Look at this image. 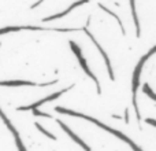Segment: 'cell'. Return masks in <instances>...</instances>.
<instances>
[{"label":"cell","mask_w":156,"mask_h":151,"mask_svg":"<svg viewBox=\"0 0 156 151\" xmlns=\"http://www.w3.org/2000/svg\"><path fill=\"white\" fill-rule=\"evenodd\" d=\"M86 2H88V0H78V2L73 3V4H71L69 8H66L65 11H62V13L56 14V15H51V17H48V18H45L44 21H45V22H49V21H54V19H59V18H62V17H66L69 13H71V11H73L76 7H78V6H81V4H85Z\"/></svg>","instance_id":"obj_9"},{"label":"cell","mask_w":156,"mask_h":151,"mask_svg":"<svg viewBox=\"0 0 156 151\" xmlns=\"http://www.w3.org/2000/svg\"><path fill=\"white\" fill-rule=\"evenodd\" d=\"M143 91H144V94H145L147 96H149V98H151L152 100H156V94H155L154 91H152V89H151V87H149L148 84H145V85L143 87Z\"/></svg>","instance_id":"obj_14"},{"label":"cell","mask_w":156,"mask_h":151,"mask_svg":"<svg viewBox=\"0 0 156 151\" xmlns=\"http://www.w3.org/2000/svg\"><path fill=\"white\" fill-rule=\"evenodd\" d=\"M33 114H34L36 117H47V118H52L49 114H47V113H43V111H40L38 109H33Z\"/></svg>","instance_id":"obj_15"},{"label":"cell","mask_w":156,"mask_h":151,"mask_svg":"<svg viewBox=\"0 0 156 151\" xmlns=\"http://www.w3.org/2000/svg\"><path fill=\"white\" fill-rule=\"evenodd\" d=\"M82 30L86 33V35H88V37L90 39V40H92V43H93L94 46H96V48L99 50V52H100V54H101V57L104 58V62H105V65H107V72H108V76H110V78L114 81V80H115V76H114V70H112V66H111V62H110V58H108V55L105 54V51H104V50H103V47L99 44V41H97L96 39H94V36L92 35V33L88 30V28H82Z\"/></svg>","instance_id":"obj_5"},{"label":"cell","mask_w":156,"mask_h":151,"mask_svg":"<svg viewBox=\"0 0 156 151\" xmlns=\"http://www.w3.org/2000/svg\"><path fill=\"white\" fill-rule=\"evenodd\" d=\"M145 122H147V124H149V125H152V127H155V128H156V120H154V118H147V120H145Z\"/></svg>","instance_id":"obj_17"},{"label":"cell","mask_w":156,"mask_h":151,"mask_svg":"<svg viewBox=\"0 0 156 151\" xmlns=\"http://www.w3.org/2000/svg\"><path fill=\"white\" fill-rule=\"evenodd\" d=\"M19 30H45V28H41V26H5V28H3V29H0V35L19 32Z\"/></svg>","instance_id":"obj_10"},{"label":"cell","mask_w":156,"mask_h":151,"mask_svg":"<svg viewBox=\"0 0 156 151\" xmlns=\"http://www.w3.org/2000/svg\"><path fill=\"white\" fill-rule=\"evenodd\" d=\"M43 2H44V0H38V2H37V3H34V4H33V6H32V7H30V8H36V7H38V6H40L41 3H43Z\"/></svg>","instance_id":"obj_18"},{"label":"cell","mask_w":156,"mask_h":151,"mask_svg":"<svg viewBox=\"0 0 156 151\" xmlns=\"http://www.w3.org/2000/svg\"><path fill=\"white\" fill-rule=\"evenodd\" d=\"M125 121H126V122H129V111H125Z\"/></svg>","instance_id":"obj_19"},{"label":"cell","mask_w":156,"mask_h":151,"mask_svg":"<svg viewBox=\"0 0 156 151\" xmlns=\"http://www.w3.org/2000/svg\"><path fill=\"white\" fill-rule=\"evenodd\" d=\"M34 125H36V128H37V129H38V131H40V132H41V133H44V135H45V136H47V138L52 139V140H56V138H55V136H54V135H52V133H51V132H48V131H47V129H45V128H43V127H41V125H40V124H38V122H36V124H34Z\"/></svg>","instance_id":"obj_13"},{"label":"cell","mask_w":156,"mask_h":151,"mask_svg":"<svg viewBox=\"0 0 156 151\" xmlns=\"http://www.w3.org/2000/svg\"><path fill=\"white\" fill-rule=\"evenodd\" d=\"M69 44H70V47H71V51H73V52H74V55L77 57L78 63H80V66L82 68V70L85 72V73L88 74L89 77H90L92 80L94 81V84H96V88H97V94L100 95V94H101V88H100V84H99V81H97V77H96V76H94L93 73H92V70L89 69V66H88V63H86L85 58L82 57V51H81V48L78 47V44H77V43H74L73 40H71Z\"/></svg>","instance_id":"obj_3"},{"label":"cell","mask_w":156,"mask_h":151,"mask_svg":"<svg viewBox=\"0 0 156 151\" xmlns=\"http://www.w3.org/2000/svg\"><path fill=\"white\" fill-rule=\"evenodd\" d=\"M56 81H51L48 84H37L33 81H23V80H11V81H0V87H47V85H52Z\"/></svg>","instance_id":"obj_7"},{"label":"cell","mask_w":156,"mask_h":151,"mask_svg":"<svg viewBox=\"0 0 156 151\" xmlns=\"http://www.w3.org/2000/svg\"><path fill=\"white\" fill-rule=\"evenodd\" d=\"M74 85H70V87H67V88H65V89H62V91H58V92H55V94H52V95H48L47 98H44V99H40L38 102H36V103H32V105H27V106H21V107H18V110L19 111H29V110H33V109H38L40 106H43V105H45L47 102H52V100H55V99H58L59 96H62L63 94H66V92H69L71 88H73Z\"/></svg>","instance_id":"obj_4"},{"label":"cell","mask_w":156,"mask_h":151,"mask_svg":"<svg viewBox=\"0 0 156 151\" xmlns=\"http://www.w3.org/2000/svg\"><path fill=\"white\" fill-rule=\"evenodd\" d=\"M0 118L4 121V124H5V127L8 128V129L11 131V133L14 135V139H15V144H16V147H18V150L19 151H26L25 150V147H23V144H22V140H21V138H19V133H18V131L14 128V125L11 124V121L5 117V114L2 111V109H0Z\"/></svg>","instance_id":"obj_6"},{"label":"cell","mask_w":156,"mask_h":151,"mask_svg":"<svg viewBox=\"0 0 156 151\" xmlns=\"http://www.w3.org/2000/svg\"><path fill=\"white\" fill-rule=\"evenodd\" d=\"M130 8H132V15L136 25V35H137V37H140L141 29H140V21H138V17H137V11H136V0H130Z\"/></svg>","instance_id":"obj_11"},{"label":"cell","mask_w":156,"mask_h":151,"mask_svg":"<svg viewBox=\"0 0 156 151\" xmlns=\"http://www.w3.org/2000/svg\"><path fill=\"white\" fill-rule=\"evenodd\" d=\"M99 7H100V8H101V10H103V11H105V13H107V14H110V15H112V17H114V18H115V19H116V21H118L119 26H121V29H122V33H123V35H125V33H126V32H125V28H123V24H122V21H121V19H119V17H118V15H116V14H114V13H112V11H111V10H108V8H107V7H104V6H103V4H99Z\"/></svg>","instance_id":"obj_12"},{"label":"cell","mask_w":156,"mask_h":151,"mask_svg":"<svg viewBox=\"0 0 156 151\" xmlns=\"http://www.w3.org/2000/svg\"><path fill=\"white\" fill-rule=\"evenodd\" d=\"M154 54H156V46L154 47V48H151V50H149V51H148V54H147V55H144V58H145V59H148V58H149V57H152V55H154Z\"/></svg>","instance_id":"obj_16"},{"label":"cell","mask_w":156,"mask_h":151,"mask_svg":"<svg viewBox=\"0 0 156 151\" xmlns=\"http://www.w3.org/2000/svg\"><path fill=\"white\" fill-rule=\"evenodd\" d=\"M55 110H56V113H60V114H67V116H71V117H80V118H83V120H86V121H90V122H93L94 125H97L99 128H101V129H104V131H107V132H110V133H112V135H115L116 138H119V139H122L123 142H126L127 144H129L130 147H132L134 151H143L140 149V147L137 146V144L134 143L133 140H130L129 138H127L126 135H123L122 132H119V131H116V129H112V128H110V127H107V125H104L103 122H100L99 120H96V118H93V117H89V116H86V114H82V113H78V111H74V110H70V109H63V107H55Z\"/></svg>","instance_id":"obj_1"},{"label":"cell","mask_w":156,"mask_h":151,"mask_svg":"<svg viewBox=\"0 0 156 151\" xmlns=\"http://www.w3.org/2000/svg\"><path fill=\"white\" fill-rule=\"evenodd\" d=\"M147 62L145 58H141L140 62L137 63L134 69V73H133V80H132V92H133V106H134V110H136V117L137 120L140 121L141 120V114L140 110H138V105H137V91H138V87H140V76H141V70H143V66L144 63Z\"/></svg>","instance_id":"obj_2"},{"label":"cell","mask_w":156,"mask_h":151,"mask_svg":"<svg viewBox=\"0 0 156 151\" xmlns=\"http://www.w3.org/2000/svg\"><path fill=\"white\" fill-rule=\"evenodd\" d=\"M56 122H58V124H59V125H60V128H62V129H63V131H65V132H66V133H67V135H69V136H70V138H71V139H73V140H74V142H76V143H78V144H80V146H81V147H82V149H83V150H85V151H90V147H89V146H88V144H86V143H85V142H82V140H81V139H80V138H78V136H77V135H76V133H74V132H73V131H71V129H70V128H69V127H67V125H66V124H65V122H62V121H60V120H56Z\"/></svg>","instance_id":"obj_8"}]
</instances>
